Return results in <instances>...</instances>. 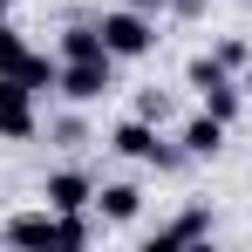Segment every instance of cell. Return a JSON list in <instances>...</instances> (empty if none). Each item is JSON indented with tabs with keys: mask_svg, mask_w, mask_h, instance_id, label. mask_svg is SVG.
<instances>
[{
	"mask_svg": "<svg viewBox=\"0 0 252 252\" xmlns=\"http://www.w3.org/2000/svg\"><path fill=\"white\" fill-rule=\"evenodd\" d=\"M95 28H102V48H109L116 62H143V55L157 48V14H143V7H129V0L109 7Z\"/></svg>",
	"mask_w": 252,
	"mask_h": 252,
	"instance_id": "6da1fadb",
	"label": "cell"
},
{
	"mask_svg": "<svg viewBox=\"0 0 252 252\" xmlns=\"http://www.w3.org/2000/svg\"><path fill=\"white\" fill-rule=\"evenodd\" d=\"M109 150L129 157V164H150V170H177V164H184V150H170L150 116H123V123L109 129Z\"/></svg>",
	"mask_w": 252,
	"mask_h": 252,
	"instance_id": "7a4b0ae2",
	"label": "cell"
},
{
	"mask_svg": "<svg viewBox=\"0 0 252 252\" xmlns=\"http://www.w3.org/2000/svg\"><path fill=\"white\" fill-rule=\"evenodd\" d=\"M116 89V55H95V62H62V95L68 102H102Z\"/></svg>",
	"mask_w": 252,
	"mask_h": 252,
	"instance_id": "3957f363",
	"label": "cell"
},
{
	"mask_svg": "<svg viewBox=\"0 0 252 252\" xmlns=\"http://www.w3.org/2000/svg\"><path fill=\"white\" fill-rule=\"evenodd\" d=\"M0 136L7 143H28L34 136V89L21 75H0Z\"/></svg>",
	"mask_w": 252,
	"mask_h": 252,
	"instance_id": "277c9868",
	"label": "cell"
},
{
	"mask_svg": "<svg viewBox=\"0 0 252 252\" xmlns=\"http://www.w3.org/2000/svg\"><path fill=\"white\" fill-rule=\"evenodd\" d=\"M41 205L48 211H95V177L89 170H48Z\"/></svg>",
	"mask_w": 252,
	"mask_h": 252,
	"instance_id": "5b68a950",
	"label": "cell"
},
{
	"mask_svg": "<svg viewBox=\"0 0 252 252\" xmlns=\"http://www.w3.org/2000/svg\"><path fill=\"white\" fill-rule=\"evenodd\" d=\"M7 246H62V211H14L0 225Z\"/></svg>",
	"mask_w": 252,
	"mask_h": 252,
	"instance_id": "8992f818",
	"label": "cell"
},
{
	"mask_svg": "<svg viewBox=\"0 0 252 252\" xmlns=\"http://www.w3.org/2000/svg\"><path fill=\"white\" fill-rule=\"evenodd\" d=\"M95 211H102V225H136V211H143V191L116 177V184H95Z\"/></svg>",
	"mask_w": 252,
	"mask_h": 252,
	"instance_id": "52a82bcc",
	"label": "cell"
},
{
	"mask_svg": "<svg viewBox=\"0 0 252 252\" xmlns=\"http://www.w3.org/2000/svg\"><path fill=\"white\" fill-rule=\"evenodd\" d=\"M198 239H211V211H205V205H191V211H177L170 225H157V239H150V246L170 252V246H198Z\"/></svg>",
	"mask_w": 252,
	"mask_h": 252,
	"instance_id": "ba28073f",
	"label": "cell"
},
{
	"mask_svg": "<svg viewBox=\"0 0 252 252\" xmlns=\"http://www.w3.org/2000/svg\"><path fill=\"white\" fill-rule=\"evenodd\" d=\"M225 129H232V123H218L211 109H198V116L184 123L177 143H184V157H218V150H225Z\"/></svg>",
	"mask_w": 252,
	"mask_h": 252,
	"instance_id": "9c48e42d",
	"label": "cell"
},
{
	"mask_svg": "<svg viewBox=\"0 0 252 252\" xmlns=\"http://www.w3.org/2000/svg\"><path fill=\"white\" fill-rule=\"evenodd\" d=\"M55 55H62V62H95V55H109V48H102V28H95V21H68L62 41H55Z\"/></svg>",
	"mask_w": 252,
	"mask_h": 252,
	"instance_id": "30bf717a",
	"label": "cell"
},
{
	"mask_svg": "<svg viewBox=\"0 0 252 252\" xmlns=\"http://www.w3.org/2000/svg\"><path fill=\"white\" fill-rule=\"evenodd\" d=\"M28 55H34V48H28V34H21L14 21H0V75H14Z\"/></svg>",
	"mask_w": 252,
	"mask_h": 252,
	"instance_id": "8fae6325",
	"label": "cell"
},
{
	"mask_svg": "<svg viewBox=\"0 0 252 252\" xmlns=\"http://www.w3.org/2000/svg\"><path fill=\"white\" fill-rule=\"evenodd\" d=\"M89 239H95L89 211H62V246H89Z\"/></svg>",
	"mask_w": 252,
	"mask_h": 252,
	"instance_id": "7c38bea8",
	"label": "cell"
},
{
	"mask_svg": "<svg viewBox=\"0 0 252 252\" xmlns=\"http://www.w3.org/2000/svg\"><path fill=\"white\" fill-rule=\"evenodd\" d=\"M211 55H218V62L232 68V75H246V68H252V48H246V41H218Z\"/></svg>",
	"mask_w": 252,
	"mask_h": 252,
	"instance_id": "4fadbf2b",
	"label": "cell"
},
{
	"mask_svg": "<svg viewBox=\"0 0 252 252\" xmlns=\"http://www.w3.org/2000/svg\"><path fill=\"white\" fill-rule=\"evenodd\" d=\"M164 109H170L164 95H157V89H143V102H136V116H150V123H164Z\"/></svg>",
	"mask_w": 252,
	"mask_h": 252,
	"instance_id": "5bb4252c",
	"label": "cell"
},
{
	"mask_svg": "<svg viewBox=\"0 0 252 252\" xmlns=\"http://www.w3.org/2000/svg\"><path fill=\"white\" fill-rule=\"evenodd\" d=\"M170 14H177V21H198V14H205V0H170Z\"/></svg>",
	"mask_w": 252,
	"mask_h": 252,
	"instance_id": "9a60e30c",
	"label": "cell"
},
{
	"mask_svg": "<svg viewBox=\"0 0 252 252\" xmlns=\"http://www.w3.org/2000/svg\"><path fill=\"white\" fill-rule=\"evenodd\" d=\"M129 7H143V14H164V7H170V0H129Z\"/></svg>",
	"mask_w": 252,
	"mask_h": 252,
	"instance_id": "2e32d148",
	"label": "cell"
},
{
	"mask_svg": "<svg viewBox=\"0 0 252 252\" xmlns=\"http://www.w3.org/2000/svg\"><path fill=\"white\" fill-rule=\"evenodd\" d=\"M239 82H246V95H252V68H246V75H239Z\"/></svg>",
	"mask_w": 252,
	"mask_h": 252,
	"instance_id": "e0dca14e",
	"label": "cell"
},
{
	"mask_svg": "<svg viewBox=\"0 0 252 252\" xmlns=\"http://www.w3.org/2000/svg\"><path fill=\"white\" fill-rule=\"evenodd\" d=\"M7 7H14V0H0V21H7Z\"/></svg>",
	"mask_w": 252,
	"mask_h": 252,
	"instance_id": "ac0fdd59",
	"label": "cell"
}]
</instances>
